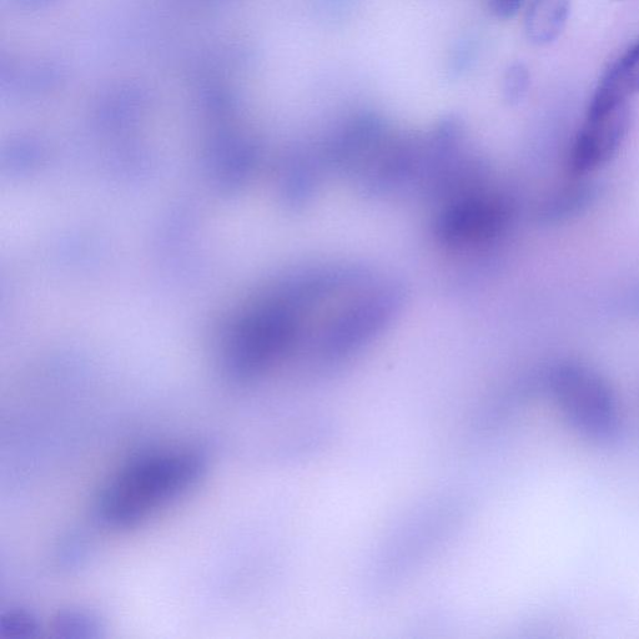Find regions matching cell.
Masks as SVG:
<instances>
[{"instance_id": "6da1fadb", "label": "cell", "mask_w": 639, "mask_h": 639, "mask_svg": "<svg viewBox=\"0 0 639 639\" xmlns=\"http://www.w3.org/2000/svg\"><path fill=\"white\" fill-rule=\"evenodd\" d=\"M208 459L196 450L153 452L135 457L103 488L97 515L103 525L129 530L203 479Z\"/></svg>"}, {"instance_id": "7a4b0ae2", "label": "cell", "mask_w": 639, "mask_h": 639, "mask_svg": "<svg viewBox=\"0 0 639 639\" xmlns=\"http://www.w3.org/2000/svg\"><path fill=\"white\" fill-rule=\"evenodd\" d=\"M542 386L583 439L597 445L620 440L622 416L615 392L596 370L580 362H557L543 375Z\"/></svg>"}, {"instance_id": "3957f363", "label": "cell", "mask_w": 639, "mask_h": 639, "mask_svg": "<svg viewBox=\"0 0 639 639\" xmlns=\"http://www.w3.org/2000/svg\"><path fill=\"white\" fill-rule=\"evenodd\" d=\"M631 119L628 103L605 113L587 115L572 145L568 161L571 173L585 176L610 163L630 132Z\"/></svg>"}, {"instance_id": "277c9868", "label": "cell", "mask_w": 639, "mask_h": 639, "mask_svg": "<svg viewBox=\"0 0 639 639\" xmlns=\"http://www.w3.org/2000/svg\"><path fill=\"white\" fill-rule=\"evenodd\" d=\"M639 92V43L622 55L610 70H607L598 85L587 115L607 112V110L628 103V99Z\"/></svg>"}, {"instance_id": "5b68a950", "label": "cell", "mask_w": 639, "mask_h": 639, "mask_svg": "<svg viewBox=\"0 0 639 639\" xmlns=\"http://www.w3.org/2000/svg\"><path fill=\"white\" fill-rule=\"evenodd\" d=\"M600 190L588 181H578L548 196L537 211V218L543 224L567 223L587 213L595 205Z\"/></svg>"}, {"instance_id": "8992f818", "label": "cell", "mask_w": 639, "mask_h": 639, "mask_svg": "<svg viewBox=\"0 0 639 639\" xmlns=\"http://www.w3.org/2000/svg\"><path fill=\"white\" fill-rule=\"evenodd\" d=\"M571 0H532L525 17L526 37L532 44L556 42L570 15Z\"/></svg>"}, {"instance_id": "52a82bcc", "label": "cell", "mask_w": 639, "mask_h": 639, "mask_svg": "<svg viewBox=\"0 0 639 639\" xmlns=\"http://www.w3.org/2000/svg\"><path fill=\"white\" fill-rule=\"evenodd\" d=\"M53 631L55 636L63 639H94L102 636L104 622L93 611L69 608L54 618Z\"/></svg>"}, {"instance_id": "ba28073f", "label": "cell", "mask_w": 639, "mask_h": 639, "mask_svg": "<svg viewBox=\"0 0 639 639\" xmlns=\"http://www.w3.org/2000/svg\"><path fill=\"white\" fill-rule=\"evenodd\" d=\"M39 630L37 618L27 610H10L0 617V639H33Z\"/></svg>"}, {"instance_id": "9c48e42d", "label": "cell", "mask_w": 639, "mask_h": 639, "mask_svg": "<svg viewBox=\"0 0 639 639\" xmlns=\"http://www.w3.org/2000/svg\"><path fill=\"white\" fill-rule=\"evenodd\" d=\"M530 85V70L523 63H513L503 77V98L508 104H520L526 98Z\"/></svg>"}, {"instance_id": "30bf717a", "label": "cell", "mask_w": 639, "mask_h": 639, "mask_svg": "<svg viewBox=\"0 0 639 639\" xmlns=\"http://www.w3.org/2000/svg\"><path fill=\"white\" fill-rule=\"evenodd\" d=\"M477 47L474 40H462L450 58L449 72L454 78L461 77L476 59Z\"/></svg>"}, {"instance_id": "8fae6325", "label": "cell", "mask_w": 639, "mask_h": 639, "mask_svg": "<svg viewBox=\"0 0 639 639\" xmlns=\"http://www.w3.org/2000/svg\"><path fill=\"white\" fill-rule=\"evenodd\" d=\"M525 0H488V7L495 17L511 19L520 12Z\"/></svg>"}, {"instance_id": "7c38bea8", "label": "cell", "mask_w": 639, "mask_h": 639, "mask_svg": "<svg viewBox=\"0 0 639 639\" xmlns=\"http://www.w3.org/2000/svg\"><path fill=\"white\" fill-rule=\"evenodd\" d=\"M621 309L626 314L635 316L639 319V286L636 289L628 291L621 300Z\"/></svg>"}]
</instances>
